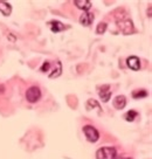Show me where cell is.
Returning <instances> with one entry per match:
<instances>
[{
    "label": "cell",
    "mask_w": 152,
    "mask_h": 159,
    "mask_svg": "<svg viewBox=\"0 0 152 159\" xmlns=\"http://www.w3.org/2000/svg\"><path fill=\"white\" fill-rule=\"evenodd\" d=\"M49 69H53V71L49 74V77H58V76L61 75V71H62V69H61V63H60L59 61L55 62V66H53L52 62L46 61L44 65H42V67H41V70L44 73H48Z\"/></svg>",
    "instance_id": "6da1fadb"
},
{
    "label": "cell",
    "mask_w": 152,
    "mask_h": 159,
    "mask_svg": "<svg viewBox=\"0 0 152 159\" xmlns=\"http://www.w3.org/2000/svg\"><path fill=\"white\" fill-rule=\"evenodd\" d=\"M117 156V151L115 148L110 146H104L97 150L96 152V158L97 159H115Z\"/></svg>",
    "instance_id": "7a4b0ae2"
},
{
    "label": "cell",
    "mask_w": 152,
    "mask_h": 159,
    "mask_svg": "<svg viewBox=\"0 0 152 159\" xmlns=\"http://www.w3.org/2000/svg\"><path fill=\"white\" fill-rule=\"evenodd\" d=\"M83 132L85 134V137L88 139L89 142H91V143H95V142H97L98 138H99V134H98V131L94 126L91 125H85L83 128Z\"/></svg>",
    "instance_id": "3957f363"
},
{
    "label": "cell",
    "mask_w": 152,
    "mask_h": 159,
    "mask_svg": "<svg viewBox=\"0 0 152 159\" xmlns=\"http://www.w3.org/2000/svg\"><path fill=\"white\" fill-rule=\"evenodd\" d=\"M41 97V90L38 87H30V89L26 91V98L30 103L38 102Z\"/></svg>",
    "instance_id": "277c9868"
},
{
    "label": "cell",
    "mask_w": 152,
    "mask_h": 159,
    "mask_svg": "<svg viewBox=\"0 0 152 159\" xmlns=\"http://www.w3.org/2000/svg\"><path fill=\"white\" fill-rule=\"evenodd\" d=\"M98 94H99V97L103 102H108L110 97H111V89H110V85L105 84L102 85L101 88H98Z\"/></svg>",
    "instance_id": "5b68a950"
},
{
    "label": "cell",
    "mask_w": 152,
    "mask_h": 159,
    "mask_svg": "<svg viewBox=\"0 0 152 159\" xmlns=\"http://www.w3.org/2000/svg\"><path fill=\"white\" fill-rule=\"evenodd\" d=\"M127 65L130 69L132 70H139L140 69V61L137 56H130L127 59Z\"/></svg>",
    "instance_id": "8992f818"
},
{
    "label": "cell",
    "mask_w": 152,
    "mask_h": 159,
    "mask_svg": "<svg viewBox=\"0 0 152 159\" xmlns=\"http://www.w3.org/2000/svg\"><path fill=\"white\" fill-rule=\"evenodd\" d=\"M94 21V14L91 12H84L83 14L81 15V18H80V22L82 24L83 26H89L91 25Z\"/></svg>",
    "instance_id": "52a82bcc"
},
{
    "label": "cell",
    "mask_w": 152,
    "mask_h": 159,
    "mask_svg": "<svg viewBox=\"0 0 152 159\" xmlns=\"http://www.w3.org/2000/svg\"><path fill=\"white\" fill-rule=\"evenodd\" d=\"M125 105H127V98L124 96H122V95H119V96H117L116 98L113 99V107L116 109L122 110Z\"/></svg>",
    "instance_id": "ba28073f"
},
{
    "label": "cell",
    "mask_w": 152,
    "mask_h": 159,
    "mask_svg": "<svg viewBox=\"0 0 152 159\" xmlns=\"http://www.w3.org/2000/svg\"><path fill=\"white\" fill-rule=\"evenodd\" d=\"M74 2H75L76 7H79L80 10H83L84 12H88L91 8V2L88 0H76Z\"/></svg>",
    "instance_id": "9c48e42d"
},
{
    "label": "cell",
    "mask_w": 152,
    "mask_h": 159,
    "mask_svg": "<svg viewBox=\"0 0 152 159\" xmlns=\"http://www.w3.org/2000/svg\"><path fill=\"white\" fill-rule=\"evenodd\" d=\"M0 12L2 13L4 15H10L11 12H12V6L6 2V1H0Z\"/></svg>",
    "instance_id": "30bf717a"
},
{
    "label": "cell",
    "mask_w": 152,
    "mask_h": 159,
    "mask_svg": "<svg viewBox=\"0 0 152 159\" xmlns=\"http://www.w3.org/2000/svg\"><path fill=\"white\" fill-rule=\"evenodd\" d=\"M49 26H50L52 32H54V33H59L64 30V26L60 21H52V22H49Z\"/></svg>",
    "instance_id": "8fae6325"
},
{
    "label": "cell",
    "mask_w": 152,
    "mask_h": 159,
    "mask_svg": "<svg viewBox=\"0 0 152 159\" xmlns=\"http://www.w3.org/2000/svg\"><path fill=\"white\" fill-rule=\"evenodd\" d=\"M94 108H98V110H99V111H102V108L99 107V104H98L97 101H95V99H89L88 102H87V109L93 110Z\"/></svg>",
    "instance_id": "7c38bea8"
},
{
    "label": "cell",
    "mask_w": 152,
    "mask_h": 159,
    "mask_svg": "<svg viewBox=\"0 0 152 159\" xmlns=\"http://www.w3.org/2000/svg\"><path fill=\"white\" fill-rule=\"evenodd\" d=\"M136 117H137V112L135 110H130V111H128L127 114L124 115V118L127 119L128 122H133Z\"/></svg>",
    "instance_id": "4fadbf2b"
},
{
    "label": "cell",
    "mask_w": 152,
    "mask_h": 159,
    "mask_svg": "<svg viewBox=\"0 0 152 159\" xmlns=\"http://www.w3.org/2000/svg\"><path fill=\"white\" fill-rule=\"evenodd\" d=\"M133 98H142V97H146L147 93L145 90H139V91H133L132 93Z\"/></svg>",
    "instance_id": "5bb4252c"
},
{
    "label": "cell",
    "mask_w": 152,
    "mask_h": 159,
    "mask_svg": "<svg viewBox=\"0 0 152 159\" xmlns=\"http://www.w3.org/2000/svg\"><path fill=\"white\" fill-rule=\"evenodd\" d=\"M105 30H107V24H105V22H102V24H99V25L97 26V33L98 34L104 33Z\"/></svg>",
    "instance_id": "9a60e30c"
},
{
    "label": "cell",
    "mask_w": 152,
    "mask_h": 159,
    "mask_svg": "<svg viewBox=\"0 0 152 159\" xmlns=\"http://www.w3.org/2000/svg\"><path fill=\"white\" fill-rule=\"evenodd\" d=\"M115 159H131V158H127V157H122V156L117 157V156H116V158H115Z\"/></svg>",
    "instance_id": "2e32d148"
},
{
    "label": "cell",
    "mask_w": 152,
    "mask_h": 159,
    "mask_svg": "<svg viewBox=\"0 0 152 159\" xmlns=\"http://www.w3.org/2000/svg\"><path fill=\"white\" fill-rule=\"evenodd\" d=\"M2 90H4V87H2V85H0V91H2Z\"/></svg>",
    "instance_id": "e0dca14e"
}]
</instances>
